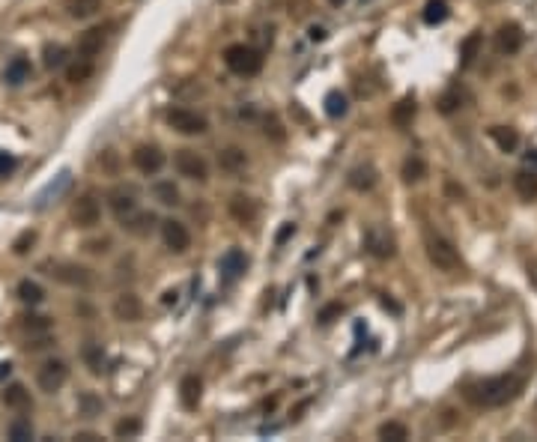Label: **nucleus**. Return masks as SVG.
Returning <instances> with one entry per match:
<instances>
[{
  "label": "nucleus",
  "instance_id": "obj_1",
  "mask_svg": "<svg viewBox=\"0 0 537 442\" xmlns=\"http://www.w3.org/2000/svg\"><path fill=\"white\" fill-rule=\"evenodd\" d=\"M522 386H526V380L519 374H502V377H489V380H481V382H475V386H469L466 397L475 407L492 409V407H504L507 401H514L522 392Z\"/></svg>",
  "mask_w": 537,
  "mask_h": 442
},
{
  "label": "nucleus",
  "instance_id": "obj_2",
  "mask_svg": "<svg viewBox=\"0 0 537 442\" xmlns=\"http://www.w3.org/2000/svg\"><path fill=\"white\" fill-rule=\"evenodd\" d=\"M48 278L66 284V287H78V290H90L93 287V272L81 263H69V260H45L39 266Z\"/></svg>",
  "mask_w": 537,
  "mask_h": 442
},
{
  "label": "nucleus",
  "instance_id": "obj_3",
  "mask_svg": "<svg viewBox=\"0 0 537 442\" xmlns=\"http://www.w3.org/2000/svg\"><path fill=\"white\" fill-rule=\"evenodd\" d=\"M224 63L233 75H242V78H251L257 75L260 69H263V54H260L257 48L245 45V42H239V45H230L224 51Z\"/></svg>",
  "mask_w": 537,
  "mask_h": 442
},
{
  "label": "nucleus",
  "instance_id": "obj_4",
  "mask_svg": "<svg viewBox=\"0 0 537 442\" xmlns=\"http://www.w3.org/2000/svg\"><path fill=\"white\" fill-rule=\"evenodd\" d=\"M424 248H427L430 263L436 266V269H442V272H457V269L463 266L460 251L454 248L451 239H445V236H427Z\"/></svg>",
  "mask_w": 537,
  "mask_h": 442
},
{
  "label": "nucleus",
  "instance_id": "obj_5",
  "mask_svg": "<svg viewBox=\"0 0 537 442\" xmlns=\"http://www.w3.org/2000/svg\"><path fill=\"white\" fill-rule=\"evenodd\" d=\"M66 380H69V368H66V362H60V359L42 362V368L36 370V386L45 392V394L60 392V389L66 386Z\"/></svg>",
  "mask_w": 537,
  "mask_h": 442
},
{
  "label": "nucleus",
  "instance_id": "obj_6",
  "mask_svg": "<svg viewBox=\"0 0 537 442\" xmlns=\"http://www.w3.org/2000/svg\"><path fill=\"white\" fill-rule=\"evenodd\" d=\"M167 126L179 135H203L209 129L206 117H200L197 111H188V108H170L167 111Z\"/></svg>",
  "mask_w": 537,
  "mask_h": 442
},
{
  "label": "nucleus",
  "instance_id": "obj_7",
  "mask_svg": "<svg viewBox=\"0 0 537 442\" xmlns=\"http://www.w3.org/2000/svg\"><path fill=\"white\" fill-rule=\"evenodd\" d=\"M173 167H177V174L185 177V179H197V182L209 179V165L194 150H179L177 155H173Z\"/></svg>",
  "mask_w": 537,
  "mask_h": 442
},
{
  "label": "nucleus",
  "instance_id": "obj_8",
  "mask_svg": "<svg viewBox=\"0 0 537 442\" xmlns=\"http://www.w3.org/2000/svg\"><path fill=\"white\" fill-rule=\"evenodd\" d=\"M72 221H75V227H81V231H90V227H96L101 221V206L93 194H81L75 206H72Z\"/></svg>",
  "mask_w": 537,
  "mask_h": 442
},
{
  "label": "nucleus",
  "instance_id": "obj_9",
  "mask_svg": "<svg viewBox=\"0 0 537 442\" xmlns=\"http://www.w3.org/2000/svg\"><path fill=\"white\" fill-rule=\"evenodd\" d=\"M162 239L173 254H185L192 248V233H188V227L182 221H173V219L162 221Z\"/></svg>",
  "mask_w": 537,
  "mask_h": 442
},
{
  "label": "nucleus",
  "instance_id": "obj_10",
  "mask_svg": "<svg viewBox=\"0 0 537 442\" xmlns=\"http://www.w3.org/2000/svg\"><path fill=\"white\" fill-rule=\"evenodd\" d=\"M132 162H135V167L140 170V174L153 177V174H158V170L165 167V153L158 150V147H153V144H140L132 153Z\"/></svg>",
  "mask_w": 537,
  "mask_h": 442
},
{
  "label": "nucleus",
  "instance_id": "obj_11",
  "mask_svg": "<svg viewBox=\"0 0 537 442\" xmlns=\"http://www.w3.org/2000/svg\"><path fill=\"white\" fill-rule=\"evenodd\" d=\"M108 204H111V212L117 216L120 224H126V221L140 209L138 201H135V194H132V192H126V189H114V192L108 194Z\"/></svg>",
  "mask_w": 537,
  "mask_h": 442
},
{
  "label": "nucleus",
  "instance_id": "obj_12",
  "mask_svg": "<svg viewBox=\"0 0 537 442\" xmlns=\"http://www.w3.org/2000/svg\"><path fill=\"white\" fill-rule=\"evenodd\" d=\"M248 269V258L239 251V248H227L224 254H221V260H218V272H221V278L230 284V281H236V278H242V272Z\"/></svg>",
  "mask_w": 537,
  "mask_h": 442
},
{
  "label": "nucleus",
  "instance_id": "obj_13",
  "mask_svg": "<svg viewBox=\"0 0 537 442\" xmlns=\"http://www.w3.org/2000/svg\"><path fill=\"white\" fill-rule=\"evenodd\" d=\"M114 317L120 323H138L143 317V305L135 293H120L114 299Z\"/></svg>",
  "mask_w": 537,
  "mask_h": 442
},
{
  "label": "nucleus",
  "instance_id": "obj_14",
  "mask_svg": "<svg viewBox=\"0 0 537 442\" xmlns=\"http://www.w3.org/2000/svg\"><path fill=\"white\" fill-rule=\"evenodd\" d=\"M365 248L373 254V258H380V260L394 258V239H391V236L382 231V227H373V231H367Z\"/></svg>",
  "mask_w": 537,
  "mask_h": 442
},
{
  "label": "nucleus",
  "instance_id": "obj_15",
  "mask_svg": "<svg viewBox=\"0 0 537 442\" xmlns=\"http://www.w3.org/2000/svg\"><path fill=\"white\" fill-rule=\"evenodd\" d=\"M69 185H72V174H69V170H60V174H57V177L45 185V189L39 192V197H36V206L42 209V206H48L51 201H57V197H63V192L69 189Z\"/></svg>",
  "mask_w": 537,
  "mask_h": 442
},
{
  "label": "nucleus",
  "instance_id": "obj_16",
  "mask_svg": "<svg viewBox=\"0 0 537 442\" xmlns=\"http://www.w3.org/2000/svg\"><path fill=\"white\" fill-rule=\"evenodd\" d=\"M101 48H105V27H90V31L81 33V39H78V54L81 57L93 60Z\"/></svg>",
  "mask_w": 537,
  "mask_h": 442
},
{
  "label": "nucleus",
  "instance_id": "obj_17",
  "mask_svg": "<svg viewBox=\"0 0 537 442\" xmlns=\"http://www.w3.org/2000/svg\"><path fill=\"white\" fill-rule=\"evenodd\" d=\"M522 31H519V24H502L499 27V33H496V45L502 54H516L522 48Z\"/></svg>",
  "mask_w": 537,
  "mask_h": 442
},
{
  "label": "nucleus",
  "instance_id": "obj_18",
  "mask_svg": "<svg viewBox=\"0 0 537 442\" xmlns=\"http://www.w3.org/2000/svg\"><path fill=\"white\" fill-rule=\"evenodd\" d=\"M514 192L522 197V201H537V170L522 167L514 174Z\"/></svg>",
  "mask_w": 537,
  "mask_h": 442
},
{
  "label": "nucleus",
  "instance_id": "obj_19",
  "mask_svg": "<svg viewBox=\"0 0 537 442\" xmlns=\"http://www.w3.org/2000/svg\"><path fill=\"white\" fill-rule=\"evenodd\" d=\"M218 165H221V170H227V174H242V170L248 167V153L242 147H224L218 153Z\"/></svg>",
  "mask_w": 537,
  "mask_h": 442
},
{
  "label": "nucleus",
  "instance_id": "obj_20",
  "mask_svg": "<svg viewBox=\"0 0 537 442\" xmlns=\"http://www.w3.org/2000/svg\"><path fill=\"white\" fill-rule=\"evenodd\" d=\"M487 135L502 153H514L519 147V135H516V129H511V126H489Z\"/></svg>",
  "mask_w": 537,
  "mask_h": 442
},
{
  "label": "nucleus",
  "instance_id": "obj_21",
  "mask_svg": "<svg viewBox=\"0 0 537 442\" xmlns=\"http://www.w3.org/2000/svg\"><path fill=\"white\" fill-rule=\"evenodd\" d=\"M0 401H4L6 409H31V392H27L24 386H18V382H12V386L4 389V394H0Z\"/></svg>",
  "mask_w": 537,
  "mask_h": 442
},
{
  "label": "nucleus",
  "instance_id": "obj_22",
  "mask_svg": "<svg viewBox=\"0 0 537 442\" xmlns=\"http://www.w3.org/2000/svg\"><path fill=\"white\" fill-rule=\"evenodd\" d=\"M230 216H233L239 224H251L257 219V204L251 201V197L236 194L233 201H230Z\"/></svg>",
  "mask_w": 537,
  "mask_h": 442
},
{
  "label": "nucleus",
  "instance_id": "obj_23",
  "mask_svg": "<svg viewBox=\"0 0 537 442\" xmlns=\"http://www.w3.org/2000/svg\"><path fill=\"white\" fill-rule=\"evenodd\" d=\"M99 9H101V0H66V16L78 21L93 18Z\"/></svg>",
  "mask_w": 537,
  "mask_h": 442
},
{
  "label": "nucleus",
  "instance_id": "obj_24",
  "mask_svg": "<svg viewBox=\"0 0 537 442\" xmlns=\"http://www.w3.org/2000/svg\"><path fill=\"white\" fill-rule=\"evenodd\" d=\"M346 179H350V185H353L355 192H370L373 185H376V170L370 165H358V167L350 170V177H346Z\"/></svg>",
  "mask_w": 537,
  "mask_h": 442
},
{
  "label": "nucleus",
  "instance_id": "obj_25",
  "mask_svg": "<svg viewBox=\"0 0 537 442\" xmlns=\"http://www.w3.org/2000/svg\"><path fill=\"white\" fill-rule=\"evenodd\" d=\"M31 60H24V57H16L9 66H6V72H4V81L12 84V87H18V84H24L27 78H31Z\"/></svg>",
  "mask_w": 537,
  "mask_h": 442
},
{
  "label": "nucleus",
  "instance_id": "obj_26",
  "mask_svg": "<svg viewBox=\"0 0 537 442\" xmlns=\"http://www.w3.org/2000/svg\"><path fill=\"white\" fill-rule=\"evenodd\" d=\"M200 380L194 377V374H188L182 382H179V397H182V407L185 409H194L197 404H200Z\"/></svg>",
  "mask_w": 537,
  "mask_h": 442
},
{
  "label": "nucleus",
  "instance_id": "obj_27",
  "mask_svg": "<svg viewBox=\"0 0 537 442\" xmlns=\"http://www.w3.org/2000/svg\"><path fill=\"white\" fill-rule=\"evenodd\" d=\"M412 117H415V99L412 96L400 99V102L391 108V123H394L397 129H406V126L412 123Z\"/></svg>",
  "mask_w": 537,
  "mask_h": 442
},
{
  "label": "nucleus",
  "instance_id": "obj_28",
  "mask_svg": "<svg viewBox=\"0 0 537 442\" xmlns=\"http://www.w3.org/2000/svg\"><path fill=\"white\" fill-rule=\"evenodd\" d=\"M481 45H484V36L481 33H469L466 39H463V45H460V63L463 66H472L477 51H481Z\"/></svg>",
  "mask_w": 537,
  "mask_h": 442
},
{
  "label": "nucleus",
  "instance_id": "obj_29",
  "mask_svg": "<svg viewBox=\"0 0 537 442\" xmlns=\"http://www.w3.org/2000/svg\"><path fill=\"white\" fill-rule=\"evenodd\" d=\"M18 299H21V302H27V305H39L42 299H45V290H42L36 281L24 278V281H18Z\"/></svg>",
  "mask_w": 537,
  "mask_h": 442
},
{
  "label": "nucleus",
  "instance_id": "obj_30",
  "mask_svg": "<svg viewBox=\"0 0 537 442\" xmlns=\"http://www.w3.org/2000/svg\"><path fill=\"white\" fill-rule=\"evenodd\" d=\"M380 439H385V442H406V439H409V427H406L403 421H385V424H380Z\"/></svg>",
  "mask_w": 537,
  "mask_h": 442
},
{
  "label": "nucleus",
  "instance_id": "obj_31",
  "mask_svg": "<svg viewBox=\"0 0 537 442\" xmlns=\"http://www.w3.org/2000/svg\"><path fill=\"white\" fill-rule=\"evenodd\" d=\"M66 57H69V51L63 45H45V48H42V63H45V69L66 66Z\"/></svg>",
  "mask_w": 537,
  "mask_h": 442
},
{
  "label": "nucleus",
  "instance_id": "obj_32",
  "mask_svg": "<svg viewBox=\"0 0 537 442\" xmlns=\"http://www.w3.org/2000/svg\"><path fill=\"white\" fill-rule=\"evenodd\" d=\"M155 224V216H150V212H135V216L132 219H128L123 227H126V231H132V233H138V236H143V233H150V227Z\"/></svg>",
  "mask_w": 537,
  "mask_h": 442
},
{
  "label": "nucleus",
  "instance_id": "obj_33",
  "mask_svg": "<svg viewBox=\"0 0 537 442\" xmlns=\"http://www.w3.org/2000/svg\"><path fill=\"white\" fill-rule=\"evenodd\" d=\"M153 194H155V201L162 206H177L179 204V192H177V185L173 182H158L153 189Z\"/></svg>",
  "mask_w": 537,
  "mask_h": 442
},
{
  "label": "nucleus",
  "instance_id": "obj_34",
  "mask_svg": "<svg viewBox=\"0 0 537 442\" xmlns=\"http://www.w3.org/2000/svg\"><path fill=\"white\" fill-rule=\"evenodd\" d=\"M326 114H328V117L331 120H338V117H343V114H346V96L341 93V90H331L328 96H326Z\"/></svg>",
  "mask_w": 537,
  "mask_h": 442
},
{
  "label": "nucleus",
  "instance_id": "obj_35",
  "mask_svg": "<svg viewBox=\"0 0 537 442\" xmlns=\"http://www.w3.org/2000/svg\"><path fill=\"white\" fill-rule=\"evenodd\" d=\"M424 174H427V165H424V159H418V155H412V159H406V165H403V179H406V182H418V179H424Z\"/></svg>",
  "mask_w": 537,
  "mask_h": 442
},
{
  "label": "nucleus",
  "instance_id": "obj_36",
  "mask_svg": "<svg viewBox=\"0 0 537 442\" xmlns=\"http://www.w3.org/2000/svg\"><path fill=\"white\" fill-rule=\"evenodd\" d=\"M69 81L72 84H84L87 78H90L93 75V60H87V57H81V60L75 63V66H69Z\"/></svg>",
  "mask_w": 537,
  "mask_h": 442
},
{
  "label": "nucleus",
  "instance_id": "obj_37",
  "mask_svg": "<svg viewBox=\"0 0 537 442\" xmlns=\"http://www.w3.org/2000/svg\"><path fill=\"white\" fill-rule=\"evenodd\" d=\"M445 18H448L445 0H430V4L424 6V21H427V24H442Z\"/></svg>",
  "mask_w": 537,
  "mask_h": 442
},
{
  "label": "nucleus",
  "instance_id": "obj_38",
  "mask_svg": "<svg viewBox=\"0 0 537 442\" xmlns=\"http://www.w3.org/2000/svg\"><path fill=\"white\" fill-rule=\"evenodd\" d=\"M9 439H12V442H27V439H33L31 421H24V419L12 421V424H9Z\"/></svg>",
  "mask_w": 537,
  "mask_h": 442
},
{
  "label": "nucleus",
  "instance_id": "obj_39",
  "mask_svg": "<svg viewBox=\"0 0 537 442\" xmlns=\"http://www.w3.org/2000/svg\"><path fill=\"white\" fill-rule=\"evenodd\" d=\"M84 359H87V365H90L93 374H99L101 365H105V355H101L99 347H87V350H84Z\"/></svg>",
  "mask_w": 537,
  "mask_h": 442
},
{
  "label": "nucleus",
  "instance_id": "obj_40",
  "mask_svg": "<svg viewBox=\"0 0 537 442\" xmlns=\"http://www.w3.org/2000/svg\"><path fill=\"white\" fill-rule=\"evenodd\" d=\"M114 433L117 436H138L140 433V421L138 419H126V421H120L117 427H114Z\"/></svg>",
  "mask_w": 537,
  "mask_h": 442
},
{
  "label": "nucleus",
  "instance_id": "obj_41",
  "mask_svg": "<svg viewBox=\"0 0 537 442\" xmlns=\"http://www.w3.org/2000/svg\"><path fill=\"white\" fill-rule=\"evenodd\" d=\"M436 105H439L442 114H454V111L460 108V93H454V90H451V93H445Z\"/></svg>",
  "mask_w": 537,
  "mask_h": 442
},
{
  "label": "nucleus",
  "instance_id": "obj_42",
  "mask_svg": "<svg viewBox=\"0 0 537 442\" xmlns=\"http://www.w3.org/2000/svg\"><path fill=\"white\" fill-rule=\"evenodd\" d=\"M99 165L105 167V170H111V174H117V165H120L117 153H114V150H101L99 153Z\"/></svg>",
  "mask_w": 537,
  "mask_h": 442
},
{
  "label": "nucleus",
  "instance_id": "obj_43",
  "mask_svg": "<svg viewBox=\"0 0 537 442\" xmlns=\"http://www.w3.org/2000/svg\"><path fill=\"white\" fill-rule=\"evenodd\" d=\"M16 155H9V153H0V177H9L12 170H16Z\"/></svg>",
  "mask_w": 537,
  "mask_h": 442
},
{
  "label": "nucleus",
  "instance_id": "obj_44",
  "mask_svg": "<svg viewBox=\"0 0 537 442\" xmlns=\"http://www.w3.org/2000/svg\"><path fill=\"white\" fill-rule=\"evenodd\" d=\"M522 162H526V167H531V170H537V150H528L526 155H522Z\"/></svg>",
  "mask_w": 537,
  "mask_h": 442
},
{
  "label": "nucleus",
  "instance_id": "obj_45",
  "mask_svg": "<svg viewBox=\"0 0 537 442\" xmlns=\"http://www.w3.org/2000/svg\"><path fill=\"white\" fill-rule=\"evenodd\" d=\"M308 36H311L314 42H323V39H326V27H316V24H314L311 31H308Z\"/></svg>",
  "mask_w": 537,
  "mask_h": 442
},
{
  "label": "nucleus",
  "instance_id": "obj_46",
  "mask_svg": "<svg viewBox=\"0 0 537 442\" xmlns=\"http://www.w3.org/2000/svg\"><path fill=\"white\" fill-rule=\"evenodd\" d=\"M528 281L534 284V290H537V260L528 263Z\"/></svg>",
  "mask_w": 537,
  "mask_h": 442
},
{
  "label": "nucleus",
  "instance_id": "obj_47",
  "mask_svg": "<svg viewBox=\"0 0 537 442\" xmlns=\"http://www.w3.org/2000/svg\"><path fill=\"white\" fill-rule=\"evenodd\" d=\"M9 374H12V365L9 362H0V382H4Z\"/></svg>",
  "mask_w": 537,
  "mask_h": 442
},
{
  "label": "nucleus",
  "instance_id": "obj_48",
  "mask_svg": "<svg viewBox=\"0 0 537 442\" xmlns=\"http://www.w3.org/2000/svg\"><path fill=\"white\" fill-rule=\"evenodd\" d=\"M75 439H78V442H96L99 436H96V433H75Z\"/></svg>",
  "mask_w": 537,
  "mask_h": 442
},
{
  "label": "nucleus",
  "instance_id": "obj_49",
  "mask_svg": "<svg viewBox=\"0 0 537 442\" xmlns=\"http://www.w3.org/2000/svg\"><path fill=\"white\" fill-rule=\"evenodd\" d=\"M293 231H296V227H293V224H287V227H284V231L278 233V242H284V239H287L289 233H293Z\"/></svg>",
  "mask_w": 537,
  "mask_h": 442
},
{
  "label": "nucleus",
  "instance_id": "obj_50",
  "mask_svg": "<svg viewBox=\"0 0 537 442\" xmlns=\"http://www.w3.org/2000/svg\"><path fill=\"white\" fill-rule=\"evenodd\" d=\"M328 4H335V6H338V4H343V0H328Z\"/></svg>",
  "mask_w": 537,
  "mask_h": 442
}]
</instances>
